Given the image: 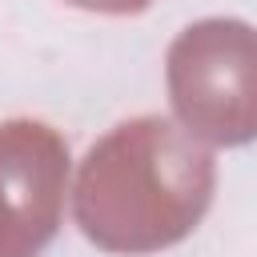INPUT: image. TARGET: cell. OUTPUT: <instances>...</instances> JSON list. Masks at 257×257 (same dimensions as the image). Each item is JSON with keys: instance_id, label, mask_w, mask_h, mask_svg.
Returning a JSON list of instances; mask_svg holds the SVG:
<instances>
[{"instance_id": "1", "label": "cell", "mask_w": 257, "mask_h": 257, "mask_svg": "<svg viewBox=\"0 0 257 257\" xmlns=\"http://www.w3.org/2000/svg\"><path fill=\"white\" fill-rule=\"evenodd\" d=\"M213 189L217 165L205 141L165 116H137L88 149L72 213L80 233L108 253H157L201 225Z\"/></svg>"}, {"instance_id": "2", "label": "cell", "mask_w": 257, "mask_h": 257, "mask_svg": "<svg viewBox=\"0 0 257 257\" xmlns=\"http://www.w3.org/2000/svg\"><path fill=\"white\" fill-rule=\"evenodd\" d=\"M177 120L205 145L257 141V28L241 20H197L165 56Z\"/></svg>"}, {"instance_id": "3", "label": "cell", "mask_w": 257, "mask_h": 257, "mask_svg": "<svg viewBox=\"0 0 257 257\" xmlns=\"http://www.w3.org/2000/svg\"><path fill=\"white\" fill-rule=\"evenodd\" d=\"M68 181V145L40 120L0 124V257H36L56 225Z\"/></svg>"}, {"instance_id": "4", "label": "cell", "mask_w": 257, "mask_h": 257, "mask_svg": "<svg viewBox=\"0 0 257 257\" xmlns=\"http://www.w3.org/2000/svg\"><path fill=\"white\" fill-rule=\"evenodd\" d=\"M76 8H88V12H108V16H128V12H145L153 0H68Z\"/></svg>"}]
</instances>
